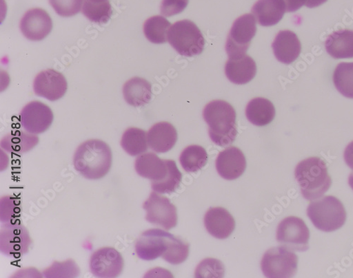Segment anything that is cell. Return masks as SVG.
Here are the masks:
<instances>
[{
  "label": "cell",
  "instance_id": "obj_35",
  "mask_svg": "<svg viewBox=\"0 0 353 278\" xmlns=\"http://www.w3.org/2000/svg\"><path fill=\"white\" fill-rule=\"evenodd\" d=\"M189 3V0H163L161 6V13L165 17L181 14Z\"/></svg>",
  "mask_w": 353,
  "mask_h": 278
},
{
  "label": "cell",
  "instance_id": "obj_10",
  "mask_svg": "<svg viewBox=\"0 0 353 278\" xmlns=\"http://www.w3.org/2000/svg\"><path fill=\"white\" fill-rule=\"evenodd\" d=\"M256 32L254 15L246 14L234 21L225 45L229 57L245 54Z\"/></svg>",
  "mask_w": 353,
  "mask_h": 278
},
{
  "label": "cell",
  "instance_id": "obj_18",
  "mask_svg": "<svg viewBox=\"0 0 353 278\" xmlns=\"http://www.w3.org/2000/svg\"><path fill=\"white\" fill-rule=\"evenodd\" d=\"M204 226L213 237L223 239L228 238L235 228V222L231 214L224 208H210L204 216Z\"/></svg>",
  "mask_w": 353,
  "mask_h": 278
},
{
  "label": "cell",
  "instance_id": "obj_15",
  "mask_svg": "<svg viewBox=\"0 0 353 278\" xmlns=\"http://www.w3.org/2000/svg\"><path fill=\"white\" fill-rule=\"evenodd\" d=\"M68 89L65 77L54 70H47L39 73L34 81V90L37 96L51 102L64 97Z\"/></svg>",
  "mask_w": 353,
  "mask_h": 278
},
{
  "label": "cell",
  "instance_id": "obj_2",
  "mask_svg": "<svg viewBox=\"0 0 353 278\" xmlns=\"http://www.w3.org/2000/svg\"><path fill=\"white\" fill-rule=\"evenodd\" d=\"M112 160L108 145L100 140H90L81 144L76 150L74 167L85 178L99 180L110 171Z\"/></svg>",
  "mask_w": 353,
  "mask_h": 278
},
{
  "label": "cell",
  "instance_id": "obj_6",
  "mask_svg": "<svg viewBox=\"0 0 353 278\" xmlns=\"http://www.w3.org/2000/svg\"><path fill=\"white\" fill-rule=\"evenodd\" d=\"M168 41L180 54L194 56L202 53L205 40L199 28L190 20L174 23L169 29Z\"/></svg>",
  "mask_w": 353,
  "mask_h": 278
},
{
  "label": "cell",
  "instance_id": "obj_14",
  "mask_svg": "<svg viewBox=\"0 0 353 278\" xmlns=\"http://www.w3.org/2000/svg\"><path fill=\"white\" fill-rule=\"evenodd\" d=\"M124 260L112 247H103L94 252L90 259L91 272L97 277L113 278L123 272Z\"/></svg>",
  "mask_w": 353,
  "mask_h": 278
},
{
  "label": "cell",
  "instance_id": "obj_22",
  "mask_svg": "<svg viewBox=\"0 0 353 278\" xmlns=\"http://www.w3.org/2000/svg\"><path fill=\"white\" fill-rule=\"evenodd\" d=\"M252 12L261 25L272 26L283 19L286 7L283 0H259Z\"/></svg>",
  "mask_w": 353,
  "mask_h": 278
},
{
  "label": "cell",
  "instance_id": "obj_40",
  "mask_svg": "<svg viewBox=\"0 0 353 278\" xmlns=\"http://www.w3.org/2000/svg\"><path fill=\"white\" fill-rule=\"evenodd\" d=\"M88 1L94 2V3H103L108 1V0H88Z\"/></svg>",
  "mask_w": 353,
  "mask_h": 278
},
{
  "label": "cell",
  "instance_id": "obj_7",
  "mask_svg": "<svg viewBox=\"0 0 353 278\" xmlns=\"http://www.w3.org/2000/svg\"><path fill=\"white\" fill-rule=\"evenodd\" d=\"M179 238L160 229H150L141 234L135 244L137 256L144 261L159 257L165 260Z\"/></svg>",
  "mask_w": 353,
  "mask_h": 278
},
{
  "label": "cell",
  "instance_id": "obj_31",
  "mask_svg": "<svg viewBox=\"0 0 353 278\" xmlns=\"http://www.w3.org/2000/svg\"><path fill=\"white\" fill-rule=\"evenodd\" d=\"M82 13L92 22L105 23L110 19L112 13V7L109 1L103 3H94L84 0Z\"/></svg>",
  "mask_w": 353,
  "mask_h": 278
},
{
  "label": "cell",
  "instance_id": "obj_34",
  "mask_svg": "<svg viewBox=\"0 0 353 278\" xmlns=\"http://www.w3.org/2000/svg\"><path fill=\"white\" fill-rule=\"evenodd\" d=\"M55 12L63 17H71L80 12L83 0H49Z\"/></svg>",
  "mask_w": 353,
  "mask_h": 278
},
{
  "label": "cell",
  "instance_id": "obj_4",
  "mask_svg": "<svg viewBox=\"0 0 353 278\" xmlns=\"http://www.w3.org/2000/svg\"><path fill=\"white\" fill-rule=\"evenodd\" d=\"M295 176L303 197L309 201L321 197L332 185L326 164L318 158L301 162L296 168Z\"/></svg>",
  "mask_w": 353,
  "mask_h": 278
},
{
  "label": "cell",
  "instance_id": "obj_9",
  "mask_svg": "<svg viewBox=\"0 0 353 278\" xmlns=\"http://www.w3.org/2000/svg\"><path fill=\"white\" fill-rule=\"evenodd\" d=\"M32 243L30 235L20 222L5 223L0 228V251L9 257H22L28 253Z\"/></svg>",
  "mask_w": 353,
  "mask_h": 278
},
{
  "label": "cell",
  "instance_id": "obj_27",
  "mask_svg": "<svg viewBox=\"0 0 353 278\" xmlns=\"http://www.w3.org/2000/svg\"><path fill=\"white\" fill-rule=\"evenodd\" d=\"M121 147L132 157L139 156L149 148L148 137L143 130L130 128L123 135Z\"/></svg>",
  "mask_w": 353,
  "mask_h": 278
},
{
  "label": "cell",
  "instance_id": "obj_37",
  "mask_svg": "<svg viewBox=\"0 0 353 278\" xmlns=\"http://www.w3.org/2000/svg\"><path fill=\"white\" fill-rule=\"evenodd\" d=\"M344 160L346 164L353 170V141L345 149Z\"/></svg>",
  "mask_w": 353,
  "mask_h": 278
},
{
  "label": "cell",
  "instance_id": "obj_38",
  "mask_svg": "<svg viewBox=\"0 0 353 278\" xmlns=\"http://www.w3.org/2000/svg\"><path fill=\"white\" fill-rule=\"evenodd\" d=\"M326 2H327V0H306L305 6L309 8H314L325 3Z\"/></svg>",
  "mask_w": 353,
  "mask_h": 278
},
{
  "label": "cell",
  "instance_id": "obj_24",
  "mask_svg": "<svg viewBox=\"0 0 353 278\" xmlns=\"http://www.w3.org/2000/svg\"><path fill=\"white\" fill-rule=\"evenodd\" d=\"M248 120L256 127L270 125L275 118L276 110L271 101L263 98L252 100L245 111Z\"/></svg>",
  "mask_w": 353,
  "mask_h": 278
},
{
  "label": "cell",
  "instance_id": "obj_16",
  "mask_svg": "<svg viewBox=\"0 0 353 278\" xmlns=\"http://www.w3.org/2000/svg\"><path fill=\"white\" fill-rule=\"evenodd\" d=\"M23 35L29 41H41L52 32V21L43 10L35 8L28 10L20 21Z\"/></svg>",
  "mask_w": 353,
  "mask_h": 278
},
{
  "label": "cell",
  "instance_id": "obj_23",
  "mask_svg": "<svg viewBox=\"0 0 353 278\" xmlns=\"http://www.w3.org/2000/svg\"><path fill=\"white\" fill-rule=\"evenodd\" d=\"M123 92L126 103L133 107L144 106L152 100V85L141 78L134 77L128 81Z\"/></svg>",
  "mask_w": 353,
  "mask_h": 278
},
{
  "label": "cell",
  "instance_id": "obj_11",
  "mask_svg": "<svg viewBox=\"0 0 353 278\" xmlns=\"http://www.w3.org/2000/svg\"><path fill=\"white\" fill-rule=\"evenodd\" d=\"M276 239L292 251L305 252L309 249L310 231L303 220L290 216L279 224Z\"/></svg>",
  "mask_w": 353,
  "mask_h": 278
},
{
  "label": "cell",
  "instance_id": "obj_33",
  "mask_svg": "<svg viewBox=\"0 0 353 278\" xmlns=\"http://www.w3.org/2000/svg\"><path fill=\"white\" fill-rule=\"evenodd\" d=\"M225 268L223 264L215 259H205L197 266L195 277L201 278L223 277Z\"/></svg>",
  "mask_w": 353,
  "mask_h": 278
},
{
  "label": "cell",
  "instance_id": "obj_21",
  "mask_svg": "<svg viewBox=\"0 0 353 278\" xmlns=\"http://www.w3.org/2000/svg\"><path fill=\"white\" fill-rule=\"evenodd\" d=\"M149 147L157 153H166L171 150L178 140V133L168 122L156 123L148 133Z\"/></svg>",
  "mask_w": 353,
  "mask_h": 278
},
{
  "label": "cell",
  "instance_id": "obj_3",
  "mask_svg": "<svg viewBox=\"0 0 353 278\" xmlns=\"http://www.w3.org/2000/svg\"><path fill=\"white\" fill-rule=\"evenodd\" d=\"M203 117L212 142L220 147L233 143L238 135L236 112L228 103L214 100L204 107Z\"/></svg>",
  "mask_w": 353,
  "mask_h": 278
},
{
  "label": "cell",
  "instance_id": "obj_29",
  "mask_svg": "<svg viewBox=\"0 0 353 278\" xmlns=\"http://www.w3.org/2000/svg\"><path fill=\"white\" fill-rule=\"evenodd\" d=\"M171 23L163 17L154 16L143 24V33L147 39L154 44H163L168 41Z\"/></svg>",
  "mask_w": 353,
  "mask_h": 278
},
{
  "label": "cell",
  "instance_id": "obj_30",
  "mask_svg": "<svg viewBox=\"0 0 353 278\" xmlns=\"http://www.w3.org/2000/svg\"><path fill=\"white\" fill-rule=\"evenodd\" d=\"M333 81L341 94L353 99V63L339 64L334 71Z\"/></svg>",
  "mask_w": 353,
  "mask_h": 278
},
{
  "label": "cell",
  "instance_id": "obj_28",
  "mask_svg": "<svg viewBox=\"0 0 353 278\" xmlns=\"http://www.w3.org/2000/svg\"><path fill=\"white\" fill-rule=\"evenodd\" d=\"M208 162V154L199 145H190L181 153L180 162L188 173H195L202 169Z\"/></svg>",
  "mask_w": 353,
  "mask_h": 278
},
{
  "label": "cell",
  "instance_id": "obj_1",
  "mask_svg": "<svg viewBox=\"0 0 353 278\" xmlns=\"http://www.w3.org/2000/svg\"><path fill=\"white\" fill-rule=\"evenodd\" d=\"M134 168L139 175L152 180V190L160 194L175 192L183 178L174 161L161 160L153 152L140 154Z\"/></svg>",
  "mask_w": 353,
  "mask_h": 278
},
{
  "label": "cell",
  "instance_id": "obj_36",
  "mask_svg": "<svg viewBox=\"0 0 353 278\" xmlns=\"http://www.w3.org/2000/svg\"><path fill=\"white\" fill-rule=\"evenodd\" d=\"M287 12H295L305 5L306 0H283Z\"/></svg>",
  "mask_w": 353,
  "mask_h": 278
},
{
  "label": "cell",
  "instance_id": "obj_26",
  "mask_svg": "<svg viewBox=\"0 0 353 278\" xmlns=\"http://www.w3.org/2000/svg\"><path fill=\"white\" fill-rule=\"evenodd\" d=\"M39 142V138L34 134L22 131H12L1 140L3 149L14 154H22L34 148Z\"/></svg>",
  "mask_w": 353,
  "mask_h": 278
},
{
  "label": "cell",
  "instance_id": "obj_25",
  "mask_svg": "<svg viewBox=\"0 0 353 278\" xmlns=\"http://www.w3.org/2000/svg\"><path fill=\"white\" fill-rule=\"evenodd\" d=\"M327 52L334 58H353V32L339 30L330 35L325 42Z\"/></svg>",
  "mask_w": 353,
  "mask_h": 278
},
{
  "label": "cell",
  "instance_id": "obj_13",
  "mask_svg": "<svg viewBox=\"0 0 353 278\" xmlns=\"http://www.w3.org/2000/svg\"><path fill=\"white\" fill-rule=\"evenodd\" d=\"M54 116L51 109L46 105L34 101L27 104L20 114V121L23 128L29 133L41 134L52 125Z\"/></svg>",
  "mask_w": 353,
  "mask_h": 278
},
{
  "label": "cell",
  "instance_id": "obj_5",
  "mask_svg": "<svg viewBox=\"0 0 353 278\" xmlns=\"http://www.w3.org/2000/svg\"><path fill=\"white\" fill-rule=\"evenodd\" d=\"M307 213L317 229L327 233L342 228L347 217L342 202L334 196L323 197L311 202Z\"/></svg>",
  "mask_w": 353,
  "mask_h": 278
},
{
  "label": "cell",
  "instance_id": "obj_19",
  "mask_svg": "<svg viewBox=\"0 0 353 278\" xmlns=\"http://www.w3.org/2000/svg\"><path fill=\"white\" fill-rule=\"evenodd\" d=\"M225 73L231 83L244 85L255 77L256 65L254 60L247 54L229 57L225 64Z\"/></svg>",
  "mask_w": 353,
  "mask_h": 278
},
{
  "label": "cell",
  "instance_id": "obj_17",
  "mask_svg": "<svg viewBox=\"0 0 353 278\" xmlns=\"http://www.w3.org/2000/svg\"><path fill=\"white\" fill-rule=\"evenodd\" d=\"M246 167L243 152L235 147H229L221 151L216 161L219 174L228 180L240 178L244 173Z\"/></svg>",
  "mask_w": 353,
  "mask_h": 278
},
{
  "label": "cell",
  "instance_id": "obj_12",
  "mask_svg": "<svg viewBox=\"0 0 353 278\" xmlns=\"http://www.w3.org/2000/svg\"><path fill=\"white\" fill-rule=\"evenodd\" d=\"M146 211L145 220L152 224L169 231L178 224L176 208L169 199L152 192L143 205Z\"/></svg>",
  "mask_w": 353,
  "mask_h": 278
},
{
  "label": "cell",
  "instance_id": "obj_39",
  "mask_svg": "<svg viewBox=\"0 0 353 278\" xmlns=\"http://www.w3.org/2000/svg\"><path fill=\"white\" fill-rule=\"evenodd\" d=\"M348 183L350 188L353 190V172H352L349 176Z\"/></svg>",
  "mask_w": 353,
  "mask_h": 278
},
{
  "label": "cell",
  "instance_id": "obj_8",
  "mask_svg": "<svg viewBox=\"0 0 353 278\" xmlns=\"http://www.w3.org/2000/svg\"><path fill=\"white\" fill-rule=\"evenodd\" d=\"M299 259L292 250L283 246L272 248L264 254L261 267L269 278H289L297 272Z\"/></svg>",
  "mask_w": 353,
  "mask_h": 278
},
{
  "label": "cell",
  "instance_id": "obj_32",
  "mask_svg": "<svg viewBox=\"0 0 353 278\" xmlns=\"http://www.w3.org/2000/svg\"><path fill=\"white\" fill-rule=\"evenodd\" d=\"M21 203L19 198L5 196L0 202V220L3 223L19 222L21 213Z\"/></svg>",
  "mask_w": 353,
  "mask_h": 278
},
{
  "label": "cell",
  "instance_id": "obj_20",
  "mask_svg": "<svg viewBox=\"0 0 353 278\" xmlns=\"http://www.w3.org/2000/svg\"><path fill=\"white\" fill-rule=\"evenodd\" d=\"M274 55L280 63L290 65L301 52V43L295 33L290 30H281L272 44Z\"/></svg>",
  "mask_w": 353,
  "mask_h": 278
}]
</instances>
